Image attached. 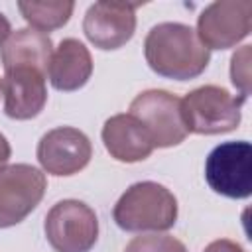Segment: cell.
Wrapping results in <instances>:
<instances>
[{
  "label": "cell",
  "instance_id": "cell-18",
  "mask_svg": "<svg viewBox=\"0 0 252 252\" xmlns=\"http://www.w3.org/2000/svg\"><path fill=\"white\" fill-rule=\"evenodd\" d=\"M203 252H246V250L234 240L219 238V240H213L211 244H207Z\"/></svg>",
  "mask_w": 252,
  "mask_h": 252
},
{
  "label": "cell",
  "instance_id": "cell-16",
  "mask_svg": "<svg viewBox=\"0 0 252 252\" xmlns=\"http://www.w3.org/2000/svg\"><path fill=\"white\" fill-rule=\"evenodd\" d=\"M124 252H187L185 244L169 234H142L134 236Z\"/></svg>",
  "mask_w": 252,
  "mask_h": 252
},
{
  "label": "cell",
  "instance_id": "cell-19",
  "mask_svg": "<svg viewBox=\"0 0 252 252\" xmlns=\"http://www.w3.org/2000/svg\"><path fill=\"white\" fill-rule=\"evenodd\" d=\"M10 156H12V148H10V142L6 140V136H4V134H0V169H2V167L8 163Z\"/></svg>",
  "mask_w": 252,
  "mask_h": 252
},
{
  "label": "cell",
  "instance_id": "cell-2",
  "mask_svg": "<svg viewBox=\"0 0 252 252\" xmlns=\"http://www.w3.org/2000/svg\"><path fill=\"white\" fill-rule=\"evenodd\" d=\"M177 199L161 183L140 181L130 185L114 205V222L128 232L167 230L177 220Z\"/></svg>",
  "mask_w": 252,
  "mask_h": 252
},
{
  "label": "cell",
  "instance_id": "cell-1",
  "mask_svg": "<svg viewBox=\"0 0 252 252\" xmlns=\"http://www.w3.org/2000/svg\"><path fill=\"white\" fill-rule=\"evenodd\" d=\"M144 55L154 73L175 81L199 77L211 61V51L195 30L179 22L154 26L144 39Z\"/></svg>",
  "mask_w": 252,
  "mask_h": 252
},
{
  "label": "cell",
  "instance_id": "cell-12",
  "mask_svg": "<svg viewBox=\"0 0 252 252\" xmlns=\"http://www.w3.org/2000/svg\"><path fill=\"white\" fill-rule=\"evenodd\" d=\"M102 142L106 152L124 163H136L154 152V142L146 128L132 114H114L102 126Z\"/></svg>",
  "mask_w": 252,
  "mask_h": 252
},
{
  "label": "cell",
  "instance_id": "cell-9",
  "mask_svg": "<svg viewBox=\"0 0 252 252\" xmlns=\"http://www.w3.org/2000/svg\"><path fill=\"white\" fill-rule=\"evenodd\" d=\"M37 161L45 173L67 177L85 169L93 156L91 140L73 126H57L37 142Z\"/></svg>",
  "mask_w": 252,
  "mask_h": 252
},
{
  "label": "cell",
  "instance_id": "cell-20",
  "mask_svg": "<svg viewBox=\"0 0 252 252\" xmlns=\"http://www.w3.org/2000/svg\"><path fill=\"white\" fill-rule=\"evenodd\" d=\"M12 33V26H10V20L0 12V47L6 43V39L10 37Z\"/></svg>",
  "mask_w": 252,
  "mask_h": 252
},
{
  "label": "cell",
  "instance_id": "cell-17",
  "mask_svg": "<svg viewBox=\"0 0 252 252\" xmlns=\"http://www.w3.org/2000/svg\"><path fill=\"white\" fill-rule=\"evenodd\" d=\"M230 81L240 91V96L250 94V45H242L230 59Z\"/></svg>",
  "mask_w": 252,
  "mask_h": 252
},
{
  "label": "cell",
  "instance_id": "cell-8",
  "mask_svg": "<svg viewBox=\"0 0 252 252\" xmlns=\"http://www.w3.org/2000/svg\"><path fill=\"white\" fill-rule=\"evenodd\" d=\"M252 30L250 0H217L209 4L197 20V37L211 49H228L248 37Z\"/></svg>",
  "mask_w": 252,
  "mask_h": 252
},
{
  "label": "cell",
  "instance_id": "cell-21",
  "mask_svg": "<svg viewBox=\"0 0 252 252\" xmlns=\"http://www.w3.org/2000/svg\"><path fill=\"white\" fill-rule=\"evenodd\" d=\"M0 93H2V79H0Z\"/></svg>",
  "mask_w": 252,
  "mask_h": 252
},
{
  "label": "cell",
  "instance_id": "cell-5",
  "mask_svg": "<svg viewBox=\"0 0 252 252\" xmlns=\"http://www.w3.org/2000/svg\"><path fill=\"white\" fill-rule=\"evenodd\" d=\"M150 134L154 148H171L187 138V128L181 112V98L161 91L150 89L140 93L128 108Z\"/></svg>",
  "mask_w": 252,
  "mask_h": 252
},
{
  "label": "cell",
  "instance_id": "cell-6",
  "mask_svg": "<svg viewBox=\"0 0 252 252\" xmlns=\"http://www.w3.org/2000/svg\"><path fill=\"white\" fill-rule=\"evenodd\" d=\"M209 187L228 199H248L252 193V146L246 140L219 144L207 156Z\"/></svg>",
  "mask_w": 252,
  "mask_h": 252
},
{
  "label": "cell",
  "instance_id": "cell-13",
  "mask_svg": "<svg viewBox=\"0 0 252 252\" xmlns=\"http://www.w3.org/2000/svg\"><path fill=\"white\" fill-rule=\"evenodd\" d=\"M49 83L57 91H79L87 85L93 75V57L91 51L75 37H65L55 47L49 67Z\"/></svg>",
  "mask_w": 252,
  "mask_h": 252
},
{
  "label": "cell",
  "instance_id": "cell-3",
  "mask_svg": "<svg viewBox=\"0 0 252 252\" xmlns=\"http://www.w3.org/2000/svg\"><path fill=\"white\" fill-rule=\"evenodd\" d=\"M244 96H234L219 85H203L181 98L187 132L215 136L238 128Z\"/></svg>",
  "mask_w": 252,
  "mask_h": 252
},
{
  "label": "cell",
  "instance_id": "cell-10",
  "mask_svg": "<svg viewBox=\"0 0 252 252\" xmlns=\"http://www.w3.org/2000/svg\"><path fill=\"white\" fill-rule=\"evenodd\" d=\"M140 2H94L83 18L87 39L102 49L112 51L126 45L136 32V8Z\"/></svg>",
  "mask_w": 252,
  "mask_h": 252
},
{
  "label": "cell",
  "instance_id": "cell-15",
  "mask_svg": "<svg viewBox=\"0 0 252 252\" xmlns=\"http://www.w3.org/2000/svg\"><path fill=\"white\" fill-rule=\"evenodd\" d=\"M18 10L22 18L37 32H51L57 28H63L73 10L75 2L71 0H47V2H37V0H20Z\"/></svg>",
  "mask_w": 252,
  "mask_h": 252
},
{
  "label": "cell",
  "instance_id": "cell-4",
  "mask_svg": "<svg viewBox=\"0 0 252 252\" xmlns=\"http://www.w3.org/2000/svg\"><path fill=\"white\" fill-rule=\"evenodd\" d=\"M43 230L55 252H89L98 238V219L87 203L63 199L47 211Z\"/></svg>",
  "mask_w": 252,
  "mask_h": 252
},
{
  "label": "cell",
  "instance_id": "cell-11",
  "mask_svg": "<svg viewBox=\"0 0 252 252\" xmlns=\"http://www.w3.org/2000/svg\"><path fill=\"white\" fill-rule=\"evenodd\" d=\"M2 94L6 116L14 120L35 118L47 102L45 75L32 67L10 69L2 77Z\"/></svg>",
  "mask_w": 252,
  "mask_h": 252
},
{
  "label": "cell",
  "instance_id": "cell-14",
  "mask_svg": "<svg viewBox=\"0 0 252 252\" xmlns=\"http://www.w3.org/2000/svg\"><path fill=\"white\" fill-rule=\"evenodd\" d=\"M51 55H53L51 37L33 28H22L12 32L0 51L4 71L16 67H32L43 75L47 73Z\"/></svg>",
  "mask_w": 252,
  "mask_h": 252
},
{
  "label": "cell",
  "instance_id": "cell-7",
  "mask_svg": "<svg viewBox=\"0 0 252 252\" xmlns=\"http://www.w3.org/2000/svg\"><path fill=\"white\" fill-rule=\"evenodd\" d=\"M45 173L30 163H12L0 169V228L22 222L43 199Z\"/></svg>",
  "mask_w": 252,
  "mask_h": 252
}]
</instances>
